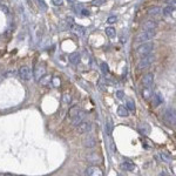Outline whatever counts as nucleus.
Segmentation results:
<instances>
[{
	"label": "nucleus",
	"mask_w": 176,
	"mask_h": 176,
	"mask_svg": "<svg viewBox=\"0 0 176 176\" xmlns=\"http://www.w3.org/2000/svg\"><path fill=\"white\" fill-rule=\"evenodd\" d=\"M121 168H122L123 170H126V172H134V170H136V167H135L130 161L123 162V163L121 164Z\"/></svg>",
	"instance_id": "obj_16"
},
{
	"label": "nucleus",
	"mask_w": 176,
	"mask_h": 176,
	"mask_svg": "<svg viewBox=\"0 0 176 176\" xmlns=\"http://www.w3.org/2000/svg\"><path fill=\"white\" fill-rule=\"evenodd\" d=\"M164 120L170 124H175V110L172 108H168L164 113Z\"/></svg>",
	"instance_id": "obj_9"
},
{
	"label": "nucleus",
	"mask_w": 176,
	"mask_h": 176,
	"mask_svg": "<svg viewBox=\"0 0 176 176\" xmlns=\"http://www.w3.org/2000/svg\"><path fill=\"white\" fill-rule=\"evenodd\" d=\"M153 82H154V74L153 73H148L146 74L143 79H142V85L144 86V88H149L153 86Z\"/></svg>",
	"instance_id": "obj_8"
},
{
	"label": "nucleus",
	"mask_w": 176,
	"mask_h": 176,
	"mask_svg": "<svg viewBox=\"0 0 176 176\" xmlns=\"http://www.w3.org/2000/svg\"><path fill=\"white\" fill-rule=\"evenodd\" d=\"M69 28L78 37H83L85 35V28L82 26H79V25H75V24H71L69 25Z\"/></svg>",
	"instance_id": "obj_10"
},
{
	"label": "nucleus",
	"mask_w": 176,
	"mask_h": 176,
	"mask_svg": "<svg viewBox=\"0 0 176 176\" xmlns=\"http://www.w3.org/2000/svg\"><path fill=\"white\" fill-rule=\"evenodd\" d=\"M51 82H52L53 87H59V86H60V83H61V81H60V78H59V77H55V78H52V80H51Z\"/></svg>",
	"instance_id": "obj_27"
},
{
	"label": "nucleus",
	"mask_w": 176,
	"mask_h": 176,
	"mask_svg": "<svg viewBox=\"0 0 176 176\" xmlns=\"http://www.w3.org/2000/svg\"><path fill=\"white\" fill-rule=\"evenodd\" d=\"M174 11H175V5H168L167 7H164L162 10V12H163L164 15H172V13Z\"/></svg>",
	"instance_id": "obj_21"
},
{
	"label": "nucleus",
	"mask_w": 176,
	"mask_h": 176,
	"mask_svg": "<svg viewBox=\"0 0 176 176\" xmlns=\"http://www.w3.org/2000/svg\"><path fill=\"white\" fill-rule=\"evenodd\" d=\"M85 117H86V113H85V112H82V110H80L78 114L72 119V126H73V127H77L81 121H83V120H85Z\"/></svg>",
	"instance_id": "obj_11"
},
{
	"label": "nucleus",
	"mask_w": 176,
	"mask_h": 176,
	"mask_svg": "<svg viewBox=\"0 0 176 176\" xmlns=\"http://www.w3.org/2000/svg\"><path fill=\"white\" fill-rule=\"evenodd\" d=\"M91 129H92V123L88 122V121H85V120L81 121L78 126H77V132H78V134H80V135L89 133Z\"/></svg>",
	"instance_id": "obj_4"
},
{
	"label": "nucleus",
	"mask_w": 176,
	"mask_h": 176,
	"mask_svg": "<svg viewBox=\"0 0 176 176\" xmlns=\"http://www.w3.org/2000/svg\"><path fill=\"white\" fill-rule=\"evenodd\" d=\"M82 143H83V147H86V148H94L96 146V140H95L94 136L88 134L87 136L83 138Z\"/></svg>",
	"instance_id": "obj_6"
},
{
	"label": "nucleus",
	"mask_w": 176,
	"mask_h": 176,
	"mask_svg": "<svg viewBox=\"0 0 176 176\" xmlns=\"http://www.w3.org/2000/svg\"><path fill=\"white\" fill-rule=\"evenodd\" d=\"M79 112H80V107H79L78 105H75V106H72V107L68 109V116L71 117V119H73V117L78 114Z\"/></svg>",
	"instance_id": "obj_20"
},
{
	"label": "nucleus",
	"mask_w": 176,
	"mask_h": 176,
	"mask_svg": "<svg viewBox=\"0 0 176 176\" xmlns=\"http://www.w3.org/2000/svg\"><path fill=\"white\" fill-rule=\"evenodd\" d=\"M106 127H107V134H108V135H110V134H112V132H113V122H112V120H109V121H108V123L106 124Z\"/></svg>",
	"instance_id": "obj_28"
},
{
	"label": "nucleus",
	"mask_w": 176,
	"mask_h": 176,
	"mask_svg": "<svg viewBox=\"0 0 176 176\" xmlns=\"http://www.w3.org/2000/svg\"><path fill=\"white\" fill-rule=\"evenodd\" d=\"M51 80H52V77H51V75L45 74V75H43V77L39 80V82H40V85H41L42 87H46V86H49Z\"/></svg>",
	"instance_id": "obj_18"
},
{
	"label": "nucleus",
	"mask_w": 176,
	"mask_h": 176,
	"mask_svg": "<svg viewBox=\"0 0 176 176\" xmlns=\"http://www.w3.org/2000/svg\"><path fill=\"white\" fill-rule=\"evenodd\" d=\"M154 49V45L152 42H143L141 43L136 49V54L141 58V57H144V55H148L152 53V51Z\"/></svg>",
	"instance_id": "obj_2"
},
{
	"label": "nucleus",
	"mask_w": 176,
	"mask_h": 176,
	"mask_svg": "<svg viewBox=\"0 0 176 176\" xmlns=\"http://www.w3.org/2000/svg\"><path fill=\"white\" fill-rule=\"evenodd\" d=\"M106 34L109 37V38H114L116 35V31L114 27H107L106 28Z\"/></svg>",
	"instance_id": "obj_23"
},
{
	"label": "nucleus",
	"mask_w": 176,
	"mask_h": 176,
	"mask_svg": "<svg viewBox=\"0 0 176 176\" xmlns=\"http://www.w3.org/2000/svg\"><path fill=\"white\" fill-rule=\"evenodd\" d=\"M45 74H46V68H45L43 66H38V67L34 69V78H35V81L39 82V80L42 78Z\"/></svg>",
	"instance_id": "obj_13"
},
{
	"label": "nucleus",
	"mask_w": 176,
	"mask_h": 176,
	"mask_svg": "<svg viewBox=\"0 0 176 176\" xmlns=\"http://www.w3.org/2000/svg\"><path fill=\"white\" fill-rule=\"evenodd\" d=\"M19 77L24 81H28L31 79V71L27 66H21L19 68Z\"/></svg>",
	"instance_id": "obj_5"
},
{
	"label": "nucleus",
	"mask_w": 176,
	"mask_h": 176,
	"mask_svg": "<svg viewBox=\"0 0 176 176\" xmlns=\"http://www.w3.org/2000/svg\"><path fill=\"white\" fill-rule=\"evenodd\" d=\"M116 20H117V18L115 17V15H110V17L107 19V22H108L109 25H113V24L116 22Z\"/></svg>",
	"instance_id": "obj_29"
},
{
	"label": "nucleus",
	"mask_w": 176,
	"mask_h": 176,
	"mask_svg": "<svg viewBox=\"0 0 176 176\" xmlns=\"http://www.w3.org/2000/svg\"><path fill=\"white\" fill-rule=\"evenodd\" d=\"M116 96L119 99H123V96H124V93H123L122 91H117V92H116Z\"/></svg>",
	"instance_id": "obj_33"
},
{
	"label": "nucleus",
	"mask_w": 176,
	"mask_h": 176,
	"mask_svg": "<svg viewBox=\"0 0 176 176\" xmlns=\"http://www.w3.org/2000/svg\"><path fill=\"white\" fill-rule=\"evenodd\" d=\"M157 27V21L154 19H149L147 20L146 22H144V25H143V29H156Z\"/></svg>",
	"instance_id": "obj_15"
},
{
	"label": "nucleus",
	"mask_w": 176,
	"mask_h": 176,
	"mask_svg": "<svg viewBox=\"0 0 176 176\" xmlns=\"http://www.w3.org/2000/svg\"><path fill=\"white\" fill-rule=\"evenodd\" d=\"M38 1H39V5L42 7V10H46V8H47V6H46V4H45L43 0H38Z\"/></svg>",
	"instance_id": "obj_35"
},
{
	"label": "nucleus",
	"mask_w": 176,
	"mask_h": 176,
	"mask_svg": "<svg viewBox=\"0 0 176 176\" xmlns=\"http://www.w3.org/2000/svg\"><path fill=\"white\" fill-rule=\"evenodd\" d=\"M154 60H155V58H154V55H152V54L141 57L140 61L137 62V68H138V69H146V68H148V67L152 66V63L154 62Z\"/></svg>",
	"instance_id": "obj_3"
},
{
	"label": "nucleus",
	"mask_w": 176,
	"mask_h": 176,
	"mask_svg": "<svg viewBox=\"0 0 176 176\" xmlns=\"http://www.w3.org/2000/svg\"><path fill=\"white\" fill-rule=\"evenodd\" d=\"M52 2H53V5H55V6H60V5L62 4V0H52Z\"/></svg>",
	"instance_id": "obj_36"
},
{
	"label": "nucleus",
	"mask_w": 176,
	"mask_h": 176,
	"mask_svg": "<svg viewBox=\"0 0 176 176\" xmlns=\"http://www.w3.org/2000/svg\"><path fill=\"white\" fill-rule=\"evenodd\" d=\"M85 174H86V175H88V176H102V175H103L102 170H101L99 167H96V166L88 167V168L86 169Z\"/></svg>",
	"instance_id": "obj_7"
},
{
	"label": "nucleus",
	"mask_w": 176,
	"mask_h": 176,
	"mask_svg": "<svg viewBox=\"0 0 176 176\" xmlns=\"http://www.w3.org/2000/svg\"><path fill=\"white\" fill-rule=\"evenodd\" d=\"M67 1L71 2V4H74V2H75V0H67Z\"/></svg>",
	"instance_id": "obj_39"
},
{
	"label": "nucleus",
	"mask_w": 176,
	"mask_h": 176,
	"mask_svg": "<svg viewBox=\"0 0 176 176\" xmlns=\"http://www.w3.org/2000/svg\"><path fill=\"white\" fill-rule=\"evenodd\" d=\"M127 109H129V110H132V112H134L135 110V103H134V101L133 100H128L127 101V107H126Z\"/></svg>",
	"instance_id": "obj_26"
},
{
	"label": "nucleus",
	"mask_w": 176,
	"mask_h": 176,
	"mask_svg": "<svg viewBox=\"0 0 176 176\" xmlns=\"http://www.w3.org/2000/svg\"><path fill=\"white\" fill-rule=\"evenodd\" d=\"M68 60L73 65H79L81 62V55H80V53H78V52H74V53H72L68 57Z\"/></svg>",
	"instance_id": "obj_14"
},
{
	"label": "nucleus",
	"mask_w": 176,
	"mask_h": 176,
	"mask_svg": "<svg viewBox=\"0 0 176 176\" xmlns=\"http://www.w3.org/2000/svg\"><path fill=\"white\" fill-rule=\"evenodd\" d=\"M1 11H4V13H5V14H8V13H10V10H8L5 5H2V6H1Z\"/></svg>",
	"instance_id": "obj_34"
},
{
	"label": "nucleus",
	"mask_w": 176,
	"mask_h": 176,
	"mask_svg": "<svg viewBox=\"0 0 176 176\" xmlns=\"http://www.w3.org/2000/svg\"><path fill=\"white\" fill-rule=\"evenodd\" d=\"M142 94H143L144 99H149V96H150V89L149 88H144L143 92H142Z\"/></svg>",
	"instance_id": "obj_30"
},
{
	"label": "nucleus",
	"mask_w": 176,
	"mask_h": 176,
	"mask_svg": "<svg viewBox=\"0 0 176 176\" xmlns=\"http://www.w3.org/2000/svg\"><path fill=\"white\" fill-rule=\"evenodd\" d=\"M158 156H160V158H161L163 162H166V163H169V162L172 161V157H170V155H168V154H167V153H164V152L158 153Z\"/></svg>",
	"instance_id": "obj_22"
},
{
	"label": "nucleus",
	"mask_w": 176,
	"mask_h": 176,
	"mask_svg": "<svg viewBox=\"0 0 176 176\" xmlns=\"http://www.w3.org/2000/svg\"><path fill=\"white\" fill-rule=\"evenodd\" d=\"M103 1H105V0H94L93 4H94V5H101V4H103Z\"/></svg>",
	"instance_id": "obj_38"
},
{
	"label": "nucleus",
	"mask_w": 176,
	"mask_h": 176,
	"mask_svg": "<svg viewBox=\"0 0 176 176\" xmlns=\"http://www.w3.org/2000/svg\"><path fill=\"white\" fill-rule=\"evenodd\" d=\"M80 14H82V15H85V17H86V15L88 17V15H91V11H88V10H83V8H82V10L80 11Z\"/></svg>",
	"instance_id": "obj_32"
},
{
	"label": "nucleus",
	"mask_w": 176,
	"mask_h": 176,
	"mask_svg": "<svg viewBox=\"0 0 176 176\" xmlns=\"http://www.w3.org/2000/svg\"><path fill=\"white\" fill-rule=\"evenodd\" d=\"M62 102H63L65 105H69V103L72 102V96H71L69 94H63V95H62Z\"/></svg>",
	"instance_id": "obj_24"
},
{
	"label": "nucleus",
	"mask_w": 176,
	"mask_h": 176,
	"mask_svg": "<svg viewBox=\"0 0 176 176\" xmlns=\"http://www.w3.org/2000/svg\"><path fill=\"white\" fill-rule=\"evenodd\" d=\"M101 69H102V72H103V73H108V72H109L108 66H107L105 62H102V63H101Z\"/></svg>",
	"instance_id": "obj_31"
},
{
	"label": "nucleus",
	"mask_w": 176,
	"mask_h": 176,
	"mask_svg": "<svg viewBox=\"0 0 176 176\" xmlns=\"http://www.w3.org/2000/svg\"><path fill=\"white\" fill-rule=\"evenodd\" d=\"M14 74H15V71H10V72H7V73L5 74V77H6V78H8L10 75H14Z\"/></svg>",
	"instance_id": "obj_37"
},
{
	"label": "nucleus",
	"mask_w": 176,
	"mask_h": 176,
	"mask_svg": "<svg viewBox=\"0 0 176 176\" xmlns=\"http://www.w3.org/2000/svg\"><path fill=\"white\" fill-rule=\"evenodd\" d=\"M117 115L120 117H127L129 114H128V109L126 108V106H119L117 108Z\"/></svg>",
	"instance_id": "obj_19"
},
{
	"label": "nucleus",
	"mask_w": 176,
	"mask_h": 176,
	"mask_svg": "<svg viewBox=\"0 0 176 176\" xmlns=\"http://www.w3.org/2000/svg\"><path fill=\"white\" fill-rule=\"evenodd\" d=\"M155 37V29H144L142 32H140L135 38V42L136 43H143V42H147L149 40H152Z\"/></svg>",
	"instance_id": "obj_1"
},
{
	"label": "nucleus",
	"mask_w": 176,
	"mask_h": 176,
	"mask_svg": "<svg viewBox=\"0 0 176 176\" xmlns=\"http://www.w3.org/2000/svg\"><path fill=\"white\" fill-rule=\"evenodd\" d=\"M154 99H155V105H161V103L163 102V96H162V94H160L158 92L155 94Z\"/></svg>",
	"instance_id": "obj_25"
},
{
	"label": "nucleus",
	"mask_w": 176,
	"mask_h": 176,
	"mask_svg": "<svg viewBox=\"0 0 176 176\" xmlns=\"http://www.w3.org/2000/svg\"><path fill=\"white\" fill-rule=\"evenodd\" d=\"M137 130H138V133H140L141 135H144V136H146V135H148V134L150 133V127H149L148 123L143 122V123H140V124H138Z\"/></svg>",
	"instance_id": "obj_12"
},
{
	"label": "nucleus",
	"mask_w": 176,
	"mask_h": 176,
	"mask_svg": "<svg viewBox=\"0 0 176 176\" xmlns=\"http://www.w3.org/2000/svg\"><path fill=\"white\" fill-rule=\"evenodd\" d=\"M161 12H162V10H161V7H158V6L150 7V8L148 10V14H149L150 17H157V15L161 14Z\"/></svg>",
	"instance_id": "obj_17"
}]
</instances>
